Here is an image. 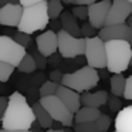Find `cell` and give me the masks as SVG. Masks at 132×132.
<instances>
[{
	"instance_id": "obj_8",
	"label": "cell",
	"mask_w": 132,
	"mask_h": 132,
	"mask_svg": "<svg viewBox=\"0 0 132 132\" xmlns=\"http://www.w3.org/2000/svg\"><path fill=\"white\" fill-rule=\"evenodd\" d=\"M26 48L19 46L9 36H0V61L16 67L26 55Z\"/></svg>"
},
{
	"instance_id": "obj_36",
	"label": "cell",
	"mask_w": 132,
	"mask_h": 132,
	"mask_svg": "<svg viewBox=\"0 0 132 132\" xmlns=\"http://www.w3.org/2000/svg\"><path fill=\"white\" fill-rule=\"evenodd\" d=\"M98 0H75V6H89Z\"/></svg>"
},
{
	"instance_id": "obj_28",
	"label": "cell",
	"mask_w": 132,
	"mask_h": 132,
	"mask_svg": "<svg viewBox=\"0 0 132 132\" xmlns=\"http://www.w3.org/2000/svg\"><path fill=\"white\" fill-rule=\"evenodd\" d=\"M80 30H81V37L82 38H91V37H94V36L98 34L97 30H95L89 23H84L82 26L80 27Z\"/></svg>"
},
{
	"instance_id": "obj_13",
	"label": "cell",
	"mask_w": 132,
	"mask_h": 132,
	"mask_svg": "<svg viewBox=\"0 0 132 132\" xmlns=\"http://www.w3.org/2000/svg\"><path fill=\"white\" fill-rule=\"evenodd\" d=\"M23 14V6L20 4H6L0 7V24L7 27H17Z\"/></svg>"
},
{
	"instance_id": "obj_49",
	"label": "cell",
	"mask_w": 132,
	"mask_h": 132,
	"mask_svg": "<svg viewBox=\"0 0 132 132\" xmlns=\"http://www.w3.org/2000/svg\"><path fill=\"white\" fill-rule=\"evenodd\" d=\"M115 132H117V131H115Z\"/></svg>"
},
{
	"instance_id": "obj_30",
	"label": "cell",
	"mask_w": 132,
	"mask_h": 132,
	"mask_svg": "<svg viewBox=\"0 0 132 132\" xmlns=\"http://www.w3.org/2000/svg\"><path fill=\"white\" fill-rule=\"evenodd\" d=\"M31 55H33V58H34L36 68H38V70L46 68V65H47V57H44V55H43V54H40L38 51H34Z\"/></svg>"
},
{
	"instance_id": "obj_17",
	"label": "cell",
	"mask_w": 132,
	"mask_h": 132,
	"mask_svg": "<svg viewBox=\"0 0 132 132\" xmlns=\"http://www.w3.org/2000/svg\"><path fill=\"white\" fill-rule=\"evenodd\" d=\"M60 23L64 31H67L68 34L74 36V37H81V30H80V24L78 20L71 14V12H63L60 16Z\"/></svg>"
},
{
	"instance_id": "obj_15",
	"label": "cell",
	"mask_w": 132,
	"mask_h": 132,
	"mask_svg": "<svg viewBox=\"0 0 132 132\" xmlns=\"http://www.w3.org/2000/svg\"><path fill=\"white\" fill-rule=\"evenodd\" d=\"M108 92L106 91H95V92H82L80 95V101L82 106H91V108L100 109L102 105H105L108 101Z\"/></svg>"
},
{
	"instance_id": "obj_1",
	"label": "cell",
	"mask_w": 132,
	"mask_h": 132,
	"mask_svg": "<svg viewBox=\"0 0 132 132\" xmlns=\"http://www.w3.org/2000/svg\"><path fill=\"white\" fill-rule=\"evenodd\" d=\"M34 121V112L26 97L14 91L9 97V105L2 117V128L10 131H29Z\"/></svg>"
},
{
	"instance_id": "obj_45",
	"label": "cell",
	"mask_w": 132,
	"mask_h": 132,
	"mask_svg": "<svg viewBox=\"0 0 132 132\" xmlns=\"http://www.w3.org/2000/svg\"><path fill=\"white\" fill-rule=\"evenodd\" d=\"M131 65H132V58H131Z\"/></svg>"
},
{
	"instance_id": "obj_43",
	"label": "cell",
	"mask_w": 132,
	"mask_h": 132,
	"mask_svg": "<svg viewBox=\"0 0 132 132\" xmlns=\"http://www.w3.org/2000/svg\"><path fill=\"white\" fill-rule=\"evenodd\" d=\"M128 43H129V44H131V46H132V34H131V37H129V40H128Z\"/></svg>"
},
{
	"instance_id": "obj_33",
	"label": "cell",
	"mask_w": 132,
	"mask_h": 132,
	"mask_svg": "<svg viewBox=\"0 0 132 132\" xmlns=\"http://www.w3.org/2000/svg\"><path fill=\"white\" fill-rule=\"evenodd\" d=\"M63 72L58 71V70H54V71H51V74H50V81H53V82H57V84H61V80H63Z\"/></svg>"
},
{
	"instance_id": "obj_19",
	"label": "cell",
	"mask_w": 132,
	"mask_h": 132,
	"mask_svg": "<svg viewBox=\"0 0 132 132\" xmlns=\"http://www.w3.org/2000/svg\"><path fill=\"white\" fill-rule=\"evenodd\" d=\"M33 112H34V118H36V122L44 129H50L53 128V123L54 121L51 119V117L48 115V112L41 106L40 102H34L33 104Z\"/></svg>"
},
{
	"instance_id": "obj_29",
	"label": "cell",
	"mask_w": 132,
	"mask_h": 132,
	"mask_svg": "<svg viewBox=\"0 0 132 132\" xmlns=\"http://www.w3.org/2000/svg\"><path fill=\"white\" fill-rule=\"evenodd\" d=\"M71 14L74 16L75 19H80V20H85L88 19V13H87V6H75L74 9L71 10Z\"/></svg>"
},
{
	"instance_id": "obj_31",
	"label": "cell",
	"mask_w": 132,
	"mask_h": 132,
	"mask_svg": "<svg viewBox=\"0 0 132 132\" xmlns=\"http://www.w3.org/2000/svg\"><path fill=\"white\" fill-rule=\"evenodd\" d=\"M106 104H108V106H109L111 111H118V109L122 106V102H121L119 97H114V95H112V97H108Z\"/></svg>"
},
{
	"instance_id": "obj_39",
	"label": "cell",
	"mask_w": 132,
	"mask_h": 132,
	"mask_svg": "<svg viewBox=\"0 0 132 132\" xmlns=\"http://www.w3.org/2000/svg\"><path fill=\"white\" fill-rule=\"evenodd\" d=\"M43 132H64V129H54V128H50V129H46Z\"/></svg>"
},
{
	"instance_id": "obj_46",
	"label": "cell",
	"mask_w": 132,
	"mask_h": 132,
	"mask_svg": "<svg viewBox=\"0 0 132 132\" xmlns=\"http://www.w3.org/2000/svg\"><path fill=\"white\" fill-rule=\"evenodd\" d=\"M129 27H131V29H132V24H131V26H129Z\"/></svg>"
},
{
	"instance_id": "obj_14",
	"label": "cell",
	"mask_w": 132,
	"mask_h": 132,
	"mask_svg": "<svg viewBox=\"0 0 132 132\" xmlns=\"http://www.w3.org/2000/svg\"><path fill=\"white\" fill-rule=\"evenodd\" d=\"M55 97H57L72 114H75V112L81 108L80 94L75 92L74 89H70V88H67V87H64L60 84L58 88H57V92H55Z\"/></svg>"
},
{
	"instance_id": "obj_22",
	"label": "cell",
	"mask_w": 132,
	"mask_h": 132,
	"mask_svg": "<svg viewBox=\"0 0 132 132\" xmlns=\"http://www.w3.org/2000/svg\"><path fill=\"white\" fill-rule=\"evenodd\" d=\"M47 13H48L50 20L57 19L63 13V3L61 0H47Z\"/></svg>"
},
{
	"instance_id": "obj_10",
	"label": "cell",
	"mask_w": 132,
	"mask_h": 132,
	"mask_svg": "<svg viewBox=\"0 0 132 132\" xmlns=\"http://www.w3.org/2000/svg\"><path fill=\"white\" fill-rule=\"evenodd\" d=\"M109 6H111V0H100V2H95V3L87 6L88 23L95 30H100L104 27L109 12Z\"/></svg>"
},
{
	"instance_id": "obj_38",
	"label": "cell",
	"mask_w": 132,
	"mask_h": 132,
	"mask_svg": "<svg viewBox=\"0 0 132 132\" xmlns=\"http://www.w3.org/2000/svg\"><path fill=\"white\" fill-rule=\"evenodd\" d=\"M19 0H0V4L2 6H6V4H17Z\"/></svg>"
},
{
	"instance_id": "obj_24",
	"label": "cell",
	"mask_w": 132,
	"mask_h": 132,
	"mask_svg": "<svg viewBox=\"0 0 132 132\" xmlns=\"http://www.w3.org/2000/svg\"><path fill=\"white\" fill-rule=\"evenodd\" d=\"M95 122V126H97V131L98 132H106L109 129V126H111V117L106 114H101L100 117L97 118V119L94 121Z\"/></svg>"
},
{
	"instance_id": "obj_11",
	"label": "cell",
	"mask_w": 132,
	"mask_h": 132,
	"mask_svg": "<svg viewBox=\"0 0 132 132\" xmlns=\"http://www.w3.org/2000/svg\"><path fill=\"white\" fill-rule=\"evenodd\" d=\"M132 34V29L126 23L123 24H114V26H104L100 29L98 37L105 43L111 40H129Z\"/></svg>"
},
{
	"instance_id": "obj_12",
	"label": "cell",
	"mask_w": 132,
	"mask_h": 132,
	"mask_svg": "<svg viewBox=\"0 0 132 132\" xmlns=\"http://www.w3.org/2000/svg\"><path fill=\"white\" fill-rule=\"evenodd\" d=\"M37 51L44 57H51L57 51V33L54 30H46L36 38Z\"/></svg>"
},
{
	"instance_id": "obj_3",
	"label": "cell",
	"mask_w": 132,
	"mask_h": 132,
	"mask_svg": "<svg viewBox=\"0 0 132 132\" xmlns=\"http://www.w3.org/2000/svg\"><path fill=\"white\" fill-rule=\"evenodd\" d=\"M50 24V17L47 13V0L40 2L33 6L23 7L20 23L17 26V31L33 34L34 31L46 30V27Z\"/></svg>"
},
{
	"instance_id": "obj_41",
	"label": "cell",
	"mask_w": 132,
	"mask_h": 132,
	"mask_svg": "<svg viewBox=\"0 0 132 132\" xmlns=\"http://www.w3.org/2000/svg\"><path fill=\"white\" fill-rule=\"evenodd\" d=\"M61 3H64V4H72V3H75V0H61Z\"/></svg>"
},
{
	"instance_id": "obj_6",
	"label": "cell",
	"mask_w": 132,
	"mask_h": 132,
	"mask_svg": "<svg viewBox=\"0 0 132 132\" xmlns=\"http://www.w3.org/2000/svg\"><path fill=\"white\" fill-rule=\"evenodd\" d=\"M57 50L63 58H75L85 51V38L74 37L64 30L57 31Z\"/></svg>"
},
{
	"instance_id": "obj_27",
	"label": "cell",
	"mask_w": 132,
	"mask_h": 132,
	"mask_svg": "<svg viewBox=\"0 0 132 132\" xmlns=\"http://www.w3.org/2000/svg\"><path fill=\"white\" fill-rule=\"evenodd\" d=\"M97 131L95 122H82V123H75L74 125V132H92Z\"/></svg>"
},
{
	"instance_id": "obj_20",
	"label": "cell",
	"mask_w": 132,
	"mask_h": 132,
	"mask_svg": "<svg viewBox=\"0 0 132 132\" xmlns=\"http://www.w3.org/2000/svg\"><path fill=\"white\" fill-rule=\"evenodd\" d=\"M125 82L126 78L122 74H114L109 80V87H111V92L114 97H122L123 91H125Z\"/></svg>"
},
{
	"instance_id": "obj_4",
	"label": "cell",
	"mask_w": 132,
	"mask_h": 132,
	"mask_svg": "<svg viewBox=\"0 0 132 132\" xmlns=\"http://www.w3.org/2000/svg\"><path fill=\"white\" fill-rule=\"evenodd\" d=\"M100 81V74L95 68L85 65L82 68L77 70L70 74H64L61 80V85L67 87L70 89H74L75 92H87L91 88L97 87Z\"/></svg>"
},
{
	"instance_id": "obj_35",
	"label": "cell",
	"mask_w": 132,
	"mask_h": 132,
	"mask_svg": "<svg viewBox=\"0 0 132 132\" xmlns=\"http://www.w3.org/2000/svg\"><path fill=\"white\" fill-rule=\"evenodd\" d=\"M40 2H46V0H19V4L23 7H27V6H33V4H37Z\"/></svg>"
},
{
	"instance_id": "obj_21",
	"label": "cell",
	"mask_w": 132,
	"mask_h": 132,
	"mask_svg": "<svg viewBox=\"0 0 132 132\" xmlns=\"http://www.w3.org/2000/svg\"><path fill=\"white\" fill-rule=\"evenodd\" d=\"M16 68H17L20 72H24V74H30V72H33L34 70H37V68H36L34 58H33L31 54H26V55H24Z\"/></svg>"
},
{
	"instance_id": "obj_47",
	"label": "cell",
	"mask_w": 132,
	"mask_h": 132,
	"mask_svg": "<svg viewBox=\"0 0 132 132\" xmlns=\"http://www.w3.org/2000/svg\"><path fill=\"white\" fill-rule=\"evenodd\" d=\"M92 132H98V131H92Z\"/></svg>"
},
{
	"instance_id": "obj_5",
	"label": "cell",
	"mask_w": 132,
	"mask_h": 132,
	"mask_svg": "<svg viewBox=\"0 0 132 132\" xmlns=\"http://www.w3.org/2000/svg\"><path fill=\"white\" fill-rule=\"evenodd\" d=\"M38 102H40L41 106L48 112V115L51 117V119L54 121V122H60L61 125L68 126V128L72 126V123H74V114H72L55 95L40 98Z\"/></svg>"
},
{
	"instance_id": "obj_2",
	"label": "cell",
	"mask_w": 132,
	"mask_h": 132,
	"mask_svg": "<svg viewBox=\"0 0 132 132\" xmlns=\"http://www.w3.org/2000/svg\"><path fill=\"white\" fill-rule=\"evenodd\" d=\"M106 67L111 74H121L131 65L132 46L126 40L105 41Z\"/></svg>"
},
{
	"instance_id": "obj_18",
	"label": "cell",
	"mask_w": 132,
	"mask_h": 132,
	"mask_svg": "<svg viewBox=\"0 0 132 132\" xmlns=\"http://www.w3.org/2000/svg\"><path fill=\"white\" fill-rule=\"evenodd\" d=\"M102 112L98 108H91V106H81L74 114V122L82 123V122H92L95 121Z\"/></svg>"
},
{
	"instance_id": "obj_16",
	"label": "cell",
	"mask_w": 132,
	"mask_h": 132,
	"mask_svg": "<svg viewBox=\"0 0 132 132\" xmlns=\"http://www.w3.org/2000/svg\"><path fill=\"white\" fill-rule=\"evenodd\" d=\"M117 132H132V105H128L118 112L115 118Z\"/></svg>"
},
{
	"instance_id": "obj_32",
	"label": "cell",
	"mask_w": 132,
	"mask_h": 132,
	"mask_svg": "<svg viewBox=\"0 0 132 132\" xmlns=\"http://www.w3.org/2000/svg\"><path fill=\"white\" fill-rule=\"evenodd\" d=\"M125 100L132 101V75L126 78V82H125V91H123V95Z\"/></svg>"
},
{
	"instance_id": "obj_48",
	"label": "cell",
	"mask_w": 132,
	"mask_h": 132,
	"mask_svg": "<svg viewBox=\"0 0 132 132\" xmlns=\"http://www.w3.org/2000/svg\"><path fill=\"white\" fill-rule=\"evenodd\" d=\"M0 122H2V119H0Z\"/></svg>"
},
{
	"instance_id": "obj_9",
	"label": "cell",
	"mask_w": 132,
	"mask_h": 132,
	"mask_svg": "<svg viewBox=\"0 0 132 132\" xmlns=\"http://www.w3.org/2000/svg\"><path fill=\"white\" fill-rule=\"evenodd\" d=\"M132 14V3L128 0H111L109 12L104 26H114V24H123Z\"/></svg>"
},
{
	"instance_id": "obj_37",
	"label": "cell",
	"mask_w": 132,
	"mask_h": 132,
	"mask_svg": "<svg viewBox=\"0 0 132 132\" xmlns=\"http://www.w3.org/2000/svg\"><path fill=\"white\" fill-rule=\"evenodd\" d=\"M29 131H30V132H43V131H41V126L38 125V123L36 122V121L33 122V125L30 126V129H29Z\"/></svg>"
},
{
	"instance_id": "obj_34",
	"label": "cell",
	"mask_w": 132,
	"mask_h": 132,
	"mask_svg": "<svg viewBox=\"0 0 132 132\" xmlns=\"http://www.w3.org/2000/svg\"><path fill=\"white\" fill-rule=\"evenodd\" d=\"M7 105H9V98L7 97H0V119H2V117H3Z\"/></svg>"
},
{
	"instance_id": "obj_44",
	"label": "cell",
	"mask_w": 132,
	"mask_h": 132,
	"mask_svg": "<svg viewBox=\"0 0 132 132\" xmlns=\"http://www.w3.org/2000/svg\"><path fill=\"white\" fill-rule=\"evenodd\" d=\"M128 2H129V3H132V0H128Z\"/></svg>"
},
{
	"instance_id": "obj_42",
	"label": "cell",
	"mask_w": 132,
	"mask_h": 132,
	"mask_svg": "<svg viewBox=\"0 0 132 132\" xmlns=\"http://www.w3.org/2000/svg\"><path fill=\"white\" fill-rule=\"evenodd\" d=\"M64 132H74V129H70V128H67V129H64Z\"/></svg>"
},
{
	"instance_id": "obj_23",
	"label": "cell",
	"mask_w": 132,
	"mask_h": 132,
	"mask_svg": "<svg viewBox=\"0 0 132 132\" xmlns=\"http://www.w3.org/2000/svg\"><path fill=\"white\" fill-rule=\"evenodd\" d=\"M58 85H60V84L53 82V81H46V82L40 87V89H38V92H40V98L50 97V95H55Z\"/></svg>"
},
{
	"instance_id": "obj_40",
	"label": "cell",
	"mask_w": 132,
	"mask_h": 132,
	"mask_svg": "<svg viewBox=\"0 0 132 132\" xmlns=\"http://www.w3.org/2000/svg\"><path fill=\"white\" fill-rule=\"evenodd\" d=\"M0 132H30V131H10V129H0Z\"/></svg>"
},
{
	"instance_id": "obj_25",
	"label": "cell",
	"mask_w": 132,
	"mask_h": 132,
	"mask_svg": "<svg viewBox=\"0 0 132 132\" xmlns=\"http://www.w3.org/2000/svg\"><path fill=\"white\" fill-rule=\"evenodd\" d=\"M13 71H14V67L13 65L0 61V82H6V81H9V78L12 77Z\"/></svg>"
},
{
	"instance_id": "obj_26",
	"label": "cell",
	"mask_w": 132,
	"mask_h": 132,
	"mask_svg": "<svg viewBox=\"0 0 132 132\" xmlns=\"http://www.w3.org/2000/svg\"><path fill=\"white\" fill-rule=\"evenodd\" d=\"M13 40L16 41V43L19 44V46L24 47L26 48L27 46L30 44V41H31V37H30V34H26V33H21V31H17L14 34V37H13Z\"/></svg>"
},
{
	"instance_id": "obj_7",
	"label": "cell",
	"mask_w": 132,
	"mask_h": 132,
	"mask_svg": "<svg viewBox=\"0 0 132 132\" xmlns=\"http://www.w3.org/2000/svg\"><path fill=\"white\" fill-rule=\"evenodd\" d=\"M85 55L87 64L91 68H105L106 67V55H105V43L98 36L91 38H85Z\"/></svg>"
}]
</instances>
